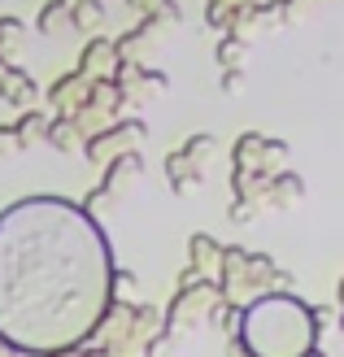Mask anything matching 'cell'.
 Here are the masks:
<instances>
[{
    "mask_svg": "<svg viewBox=\"0 0 344 357\" xmlns=\"http://www.w3.org/2000/svg\"><path fill=\"white\" fill-rule=\"evenodd\" d=\"M48 127V118L44 114H27L22 122H17V127H13V135H17V144H22V139H31V135H40Z\"/></svg>",
    "mask_w": 344,
    "mask_h": 357,
    "instance_id": "cell-14",
    "label": "cell"
},
{
    "mask_svg": "<svg viewBox=\"0 0 344 357\" xmlns=\"http://www.w3.org/2000/svg\"><path fill=\"white\" fill-rule=\"evenodd\" d=\"M131 9H140L144 17H153V22H179V17H184V9L174 5V0H131Z\"/></svg>",
    "mask_w": 344,
    "mask_h": 357,
    "instance_id": "cell-12",
    "label": "cell"
},
{
    "mask_svg": "<svg viewBox=\"0 0 344 357\" xmlns=\"http://www.w3.org/2000/svg\"><path fill=\"white\" fill-rule=\"evenodd\" d=\"M66 13H70V9L61 5V0H52V5H48L44 13H40V31H44V35H52V31H57V22H61Z\"/></svg>",
    "mask_w": 344,
    "mask_h": 357,
    "instance_id": "cell-15",
    "label": "cell"
},
{
    "mask_svg": "<svg viewBox=\"0 0 344 357\" xmlns=\"http://www.w3.org/2000/svg\"><path fill=\"white\" fill-rule=\"evenodd\" d=\"M61 5H66V9H70V5H79V0H61Z\"/></svg>",
    "mask_w": 344,
    "mask_h": 357,
    "instance_id": "cell-19",
    "label": "cell"
},
{
    "mask_svg": "<svg viewBox=\"0 0 344 357\" xmlns=\"http://www.w3.org/2000/svg\"><path fill=\"white\" fill-rule=\"evenodd\" d=\"M166 174H170V188L174 192H192L196 178H201V166H192L184 153H174V157H166Z\"/></svg>",
    "mask_w": 344,
    "mask_h": 357,
    "instance_id": "cell-9",
    "label": "cell"
},
{
    "mask_svg": "<svg viewBox=\"0 0 344 357\" xmlns=\"http://www.w3.org/2000/svg\"><path fill=\"white\" fill-rule=\"evenodd\" d=\"M70 22H75L79 31H87V35H92L100 22H105V9H100V0H79V5H70Z\"/></svg>",
    "mask_w": 344,
    "mask_h": 357,
    "instance_id": "cell-11",
    "label": "cell"
},
{
    "mask_svg": "<svg viewBox=\"0 0 344 357\" xmlns=\"http://www.w3.org/2000/svg\"><path fill=\"white\" fill-rule=\"evenodd\" d=\"M248 357H310L314 353V318H310V305H301L297 296H262L253 301L240 331Z\"/></svg>",
    "mask_w": 344,
    "mask_h": 357,
    "instance_id": "cell-2",
    "label": "cell"
},
{
    "mask_svg": "<svg viewBox=\"0 0 344 357\" xmlns=\"http://www.w3.org/2000/svg\"><path fill=\"white\" fill-rule=\"evenodd\" d=\"M114 296L110 240L61 196H31L0 213V340L57 357L100 327Z\"/></svg>",
    "mask_w": 344,
    "mask_h": 357,
    "instance_id": "cell-1",
    "label": "cell"
},
{
    "mask_svg": "<svg viewBox=\"0 0 344 357\" xmlns=\"http://www.w3.org/2000/svg\"><path fill=\"white\" fill-rule=\"evenodd\" d=\"M114 66H118L114 44L92 40V44L83 48V66H79V75H83V79H96V70H100V75H114Z\"/></svg>",
    "mask_w": 344,
    "mask_h": 357,
    "instance_id": "cell-5",
    "label": "cell"
},
{
    "mask_svg": "<svg viewBox=\"0 0 344 357\" xmlns=\"http://www.w3.org/2000/svg\"><path fill=\"white\" fill-rule=\"evenodd\" d=\"M87 87H92V79H83V75H66V79H57L52 83V105L66 114H79L83 109V96H87Z\"/></svg>",
    "mask_w": 344,
    "mask_h": 357,
    "instance_id": "cell-4",
    "label": "cell"
},
{
    "mask_svg": "<svg viewBox=\"0 0 344 357\" xmlns=\"http://www.w3.org/2000/svg\"><path fill=\"white\" fill-rule=\"evenodd\" d=\"M174 344H179V340H174V335H170V331H161V335H157V340L149 344V357H174Z\"/></svg>",
    "mask_w": 344,
    "mask_h": 357,
    "instance_id": "cell-17",
    "label": "cell"
},
{
    "mask_svg": "<svg viewBox=\"0 0 344 357\" xmlns=\"http://www.w3.org/2000/svg\"><path fill=\"white\" fill-rule=\"evenodd\" d=\"M144 135H149L144 122H118L114 131L87 139V157H92V162H114L118 153H131V144H135V139H144Z\"/></svg>",
    "mask_w": 344,
    "mask_h": 357,
    "instance_id": "cell-3",
    "label": "cell"
},
{
    "mask_svg": "<svg viewBox=\"0 0 344 357\" xmlns=\"http://www.w3.org/2000/svg\"><path fill=\"white\" fill-rule=\"evenodd\" d=\"M240 57H244V40H240V35H231V40L218 44V61H223V66H235Z\"/></svg>",
    "mask_w": 344,
    "mask_h": 357,
    "instance_id": "cell-16",
    "label": "cell"
},
{
    "mask_svg": "<svg viewBox=\"0 0 344 357\" xmlns=\"http://www.w3.org/2000/svg\"><path fill=\"white\" fill-rule=\"evenodd\" d=\"M218 266H223V244L218 240H209V236H192V271L196 275H218Z\"/></svg>",
    "mask_w": 344,
    "mask_h": 357,
    "instance_id": "cell-6",
    "label": "cell"
},
{
    "mask_svg": "<svg viewBox=\"0 0 344 357\" xmlns=\"http://www.w3.org/2000/svg\"><path fill=\"white\" fill-rule=\"evenodd\" d=\"M0 96L13 100V105H31L35 100V79L22 75V70H5V79H0Z\"/></svg>",
    "mask_w": 344,
    "mask_h": 357,
    "instance_id": "cell-8",
    "label": "cell"
},
{
    "mask_svg": "<svg viewBox=\"0 0 344 357\" xmlns=\"http://www.w3.org/2000/svg\"><path fill=\"white\" fill-rule=\"evenodd\" d=\"M17 35H22V22H17V17H0V44H17Z\"/></svg>",
    "mask_w": 344,
    "mask_h": 357,
    "instance_id": "cell-18",
    "label": "cell"
},
{
    "mask_svg": "<svg viewBox=\"0 0 344 357\" xmlns=\"http://www.w3.org/2000/svg\"><path fill=\"white\" fill-rule=\"evenodd\" d=\"M179 153H184L192 166H201V162H209V157H214V135H192L188 149H179Z\"/></svg>",
    "mask_w": 344,
    "mask_h": 357,
    "instance_id": "cell-13",
    "label": "cell"
},
{
    "mask_svg": "<svg viewBox=\"0 0 344 357\" xmlns=\"http://www.w3.org/2000/svg\"><path fill=\"white\" fill-rule=\"evenodd\" d=\"M44 135H48V144L52 149H57V153H70V149H75L79 144V118H57V122H48V127H44Z\"/></svg>",
    "mask_w": 344,
    "mask_h": 357,
    "instance_id": "cell-10",
    "label": "cell"
},
{
    "mask_svg": "<svg viewBox=\"0 0 344 357\" xmlns=\"http://www.w3.org/2000/svg\"><path fill=\"white\" fill-rule=\"evenodd\" d=\"M301 196H305V183H301L297 174H275V178L266 183V201L275 205V209H283V205H297Z\"/></svg>",
    "mask_w": 344,
    "mask_h": 357,
    "instance_id": "cell-7",
    "label": "cell"
}]
</instances>
